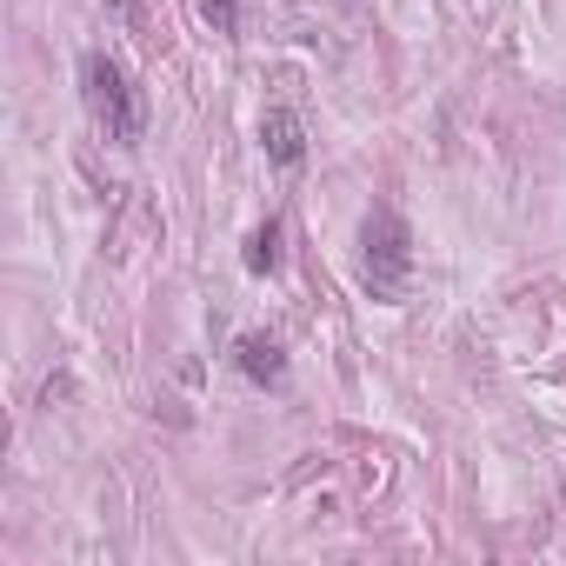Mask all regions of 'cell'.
Listing matches in <instances>:
<instances>
[{"label":"cell","mask_w":566,"mask_h":566,"mask_svg":"<svg viewBox=\"0 0 566 566\" xmlns=\"http://www.w3.org/2000/svg\"><path fill=\"white\" fill-rule=\"evenodd\" d=\"M200 14L213 21V34H233V28H240V14H233V0H200Z\"/></svg>","instance_id":"obj_6"},{"label":"cell","mask_w":566,"mask_h":566,"mask_svg":"<svg viewBox=\"0 0 566 566\" xmlns=\"http://www.w3.org/2000/svg\"><path fill=\"white\" fill-rule=\"evenodd\" d=\"M101 8H107L114 21H127V28H140V21H147V0H101Z\"/></svg>","instance_id":"obj_7"},{"label":"cell","mask_w":566,"mask_h":566,"mask_svg":"<svg viewBox=\"0 0 566 566\" xmlns=\"http://www.w3.org/2000/svg\"><path fill=\"white\" fill-rule=\"evenodd\" d=\"M360 247H367V287H374V301H400L407 266H413V240H407L400 213H387V207H380V213H367Z\"/></svg>","instance_id":"obj_2"},{"label":"cell","mask_w":566,"mask_h":566,"mask_svg":"<svg viewBox=\"0 0 566 566\" xmlns=\"http://www.w3.org/2000/svg\"><path fill=\"white\" fill-rule=\"evenodd\" d=\"M260 147H266V160H280V167H301V160H307V127H301V114L273 107V114L260 120Z\"/></svg>","instance_id":"obj_3"},{"label":"cell","mask_w":566,"mask_h":566,"mask_svg":"<svg viewBox=\"0 0 566 566\" xmlns=\"http://www.w3.org/2000/svg\"><path fill=\"white\" fill-rule=\"evenodd\" d=\"M240 374H247V380H280V374H287V354H280V340L247 334V340H240Z\"/></svg>","instance_id":"obj_4"},{"label":"cell","mask_w":566,"mask_h":566,"mask_svg":"<svg viewBox=\"0 0 566 566\" xmlns=\"http://www.w3.org/2000/svg\"><path fill=\"white\" fill-rule=\"evenodd\" d=\"M240 260H247V273H273V266H280V227H273V220H266V227H253Z\"/></svg>","instance_id":"obj_5"},{"label":"cell","mask_w":566,"mask_h":566,"mask_svg":"<svg viewBox=\"0 0 566 566\" xmlns=\"http://www.w3.org/2000/svg\"><path fill=\"white\" fill-rule=\"evenodd\" d=\"M81 101H87L94 127H101L114 147H134V140H140V127H147V101H140V87H134L107 54H87V61H81Z\"/></svg>","instance_id":"obj_1"}]
</instances>
